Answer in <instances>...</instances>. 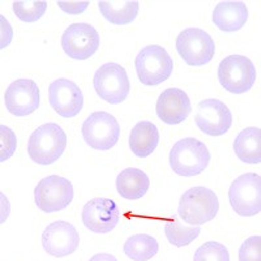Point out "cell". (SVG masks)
<instances>
[{"label": "cell", "instance_id": "obj_22", "mask_svg": "<svg viewBox=\"0 0 261 261\" xmlns=\"http://www.w3.org/2000/svg\"><path fill=\"white\" fill-rule=\"evenodd\" d=\"M98 7L102 16L114 25L130 24L139 13L137 2H99Z\"/></svg>", "mask_w": 261, "mask_h": 261}, {"label": "cell", "instance_id": "obj_16", "mask_svg": "<svg viewBox=\"0 0 261 261\" xmlns=\"http://www.w3.org/2000/svg\"><path fill=\"white\" fill-rule=\"evenodd\" d=\"M7 110L15 116H28L39 107V88L33 80L18 79L9 84L4 94Z\"/></svg>", "mask_w": 261, "mask_h": 261}, {"label": "cell", "instance_id": "obj_9", "mask_svg": "<svg viewBox=\"0 0 261 261\" xmlns=\"http://www.w3.org/2000/svg\"><path fill=\"white\" fill-rule=\"evenodd\" d=\"M228 200L235 213L252 217L261 212V176L247 172L232 181L228 190Z\"/></svg>", "mask_w": 261, "mask_h": 261}, {"label": "cell", "instance_id": "obj_3", "mask_svg": "<svg viewBox=\"0 0 261 261\" xmlns=\"http://www.w3.org/2000/svg\"><path fill=\"white\" fill-rule=\"evenodd\" d=\"M220 202L217 195L206 187H193L183 193L178 213L181 220L191 226H200L214 220Z\"/></svg>", "mask_w": 261, "mask_h": 261}, {"label": "cell", "instance_id": "obj_32", "mask_svg": "<svg viewBox=\"0 0 261 261\" xmlns=\"http://www.w3.org/2000/svg\"><path fill=\"white\" fill-rule=\"evenodd\" d=\"M89 261H118L115 256L110 255V253H97L93 256Z\"/></svg>", "mask_w": 261, "mask_h": 261}, {"label": "cell", "instance_id": "obj_14", "mask_svg": "<svg viewBox=\"0 0 261 261\" xmlns=\"http://www.w3.org/2000/svg\"><path fill=\"white\" fill-rule=\"evenodd\" d=\"M80 244V235L72 223L55 221L42 234V246L54 257H65L76 252Z\"/></svg>", "mask_w": 261, "mask_h": 261}, {"label": "cell", "instance_id": "obj_12", "mask_svg": "<svg viewBox=\"0 0 261 261\" xmlns=\"http://www.w3.org/2000/svg\"><path fill=\"white\" fill-rule=\"evenodd\" d=\"M120 218L115 201L105 197H97L86 202L81 213L84 226L95 234H107L116 227Z\"/></svg>", "mask_w": 261, "mask_h": 261}, {"label": "cell", "instance_id": "obj_29", "mask_svg": "<svg viewBox=\"0 0 261 261\" xmlns=\"http://www.w3.org/2000/svg\"><path fill=\"white\" fill-rule=\"evenodd\" d=\"M13 39V28L9 21L0 15V50L8 47Z\"/></svg>", "mask_w": 261, "mask_h": 261}, {"label": "cell", "instance_id": "obj_19", "mask_svg": "<svg viewBox=\"0 0 261 261\" xmlns=\"http://www.w3.org/2000/svg\"><path fill=\"white\" fill-rule=\"evenodd\" d=\"M160 141V132L151 122H140L132 128L129 136L130 150L136 157L146 158L155 150Z\"/></svg>", "mask_w": 261, "mask_h": 261}, {"label": "cell", "instance_id": "obj_28", "mask_svg": "<svg viewBox=\"0 0 261 261\" xmlns=\"http://www.w3.org/2000/svg\"><path fill=\"white\" fill-rule=\"evenodd\" d=\"M239 261H261V237H251L239 248Z\"/></svg>", "mask_w": 261, "mask_h": 261}, {"label": "cell", "instance_id": "obj_24", "mask_svg": "<svg viewBox=\"0 0 261 261\" xmlns=\"http://www.w3.org/2000/svg\"><path fill=\"white\" fill-rule=\"evenodd\" d=\"M200 232L201 228L199 226H183L176 220V216L172 217V221H167L165 223V234L167 241L175 247L188 246L199 237Z\"/></svg>", "mask_w": 261, "mask_h": 261}, {"label": "cell", "instance_id": "obj_13", "mask_svg": "<svg viewBox=\"0 0 261 261\" xmlns=\"http://www.w3.org/2000/svg\"><path fill=\"white\" fill-rule=\"evenodd\" d=\"M196 125L208 136H222L232 125V114L220 99H204L197 106Z\"/></svg>", "mask_w": 261, "mask_h": 261}, {"label": "cell", "instance_id": "obj_17", "mask_svg": "<svg viewBox=\"0 0 261 261\" xmlns=\"http://www.w3.org/2000/svg\"><path fill=\"white\" fill-rule=\"evenodd\" d=\"M155 111L163 123L169 125L180 124L191 113L190 97L179 88H169L158 97Z\"/></svg>", "mask_w": 261, "mask_h": 261}, {"label": "cell", "instance_id": "obj_15", "mask_svg": "<svg viewBox=\"0 0 261 261\" xmlns=\"http://www.w3.org/2000/svg\"><path fill=\"white\" fill-rule=\"evenodd\" d=\"M51 107L63 118H73L83 110L84 95L79 85L68 79H58L48 88Z\"/></svg>", "mask_w": 261, "mask_h": 261}, {"label": "cell", "instance_id": "obj_5", "mask_svg": "<svg viewBox=\"0 0 261 261\" xmlns=\"http://www.w3.org/2000/svg\"><path fill=\"white\" fill-rule=\"evenodd\" d=\"M218 81L227 92L243 94L256 83V68L244 55H228L218 65Z\"/></svg>", "mask_w": 261, "mask_h": 261}, {"label": "cell", "instance_id": "obj_20", "mask_svg": "<svg viewBox=\"0 0 261 261\" xmlns=\"http://www.w3.org/2000/svg\"><path fill=\"white\" fill-rule=\"evenodd\" d=\"M150 187V180L143 170L129 167L123 170L116 178V190L123 199H141Z\"/></svg>", "mask_w": 261, "mask_h": 261}, {"label": "cell", "instance_id": "obj_2", "mask_svg": "<svg viewBox=\"0 0 261 261\" xmlns=\"http://www.w3.org/2000/svg\"><path fill=\"white\" fill-rule=\"evenodd\" d=\"M169 162L172 171L184 178L200 175L211 162L208 146L195 137L179 140L170 150Z\"/></svg>", "mask_w": 261, "mask_h": 261}, {"label": "cell", "instance_id": "obj_4", "mask_svg": "<svg viewBox=\"0 0 261 261\" xmlns=\"http://www.w3.org/2000/svg\"><path fill=\"white\" fill-rule=\"evenodd\" d=\"M135 67L140 83L146 86H154L171 76L174 62L165 48L158 45H150L137 54Z\"/></svg>", "mask_w": 261, "mask_h": 261}, {"label": "cell", "instance_id": "obj_31", "mask_svg": "<svg viewBox=\"0 0 261 261\" xmlns=\"http://www.w3.org/2000/svg\"><path fill=\"white\" fill-rule=\"evenodd\" d=\"M9 214H11V204L9 200L2 191H0V225L8 220Z\"/></svg>", "mask_w": 261, "mask_h": 261}, {"label": "cell", "instance_id": "obj_11", "mask_svg": "<svg viewBox=\"0 0 261 261\" xmlns=\"http://www.w3.org/2000/svg\"><path fill=\"white\" fill-rule=\"evenodd\" d=\"M101 38L94 27L86 22L69 25L62 36V47L72 59L85 60L99 48Z\"/></svg>", "mask_w": 261, "mask_h": 261}, {"label": "cell", "instance_id": "obj_25", "mask_svg": "<svg viewBox=\"0 0 261 261\" xmlns=\"http://www.w3.org/2000/svg\"><path fill=\"white\" fill-rule=\"evenodd\" d=\"M47 2H15L13 12L24 22H36L45 15Z\"/></svg>", "mask_w": 261, "mask_h": 261}, {"label": "cell", "instance_id": "obj_8", "mask_svg": "<svg viewBox=\"0 0 261 261\" xmlns=\"http://www.w3.org/2000/svg\"><path fill=\"white\" fill-rule=\"evenodd\" d=\"M176 50L186 64L201 67L213 59L216 45L205 30L187 28L176 38Z\"/></svg>", "mask_w": 261, "mask_h": 261}, {"label": "cell", "instance_id": "obj_27", "mask_svg": "<svg viewBox=\"0 0 261 261\" xmlns=\"http://www.w3.org/2000/svg\"><path fill=\"white\" fill-rule=\"evenodd\" d=\"M17 149V137L7 125L0 124V162L9 160Z\"/></svg>", "mask_w": 261, "mask_h": 261}, {"label": "cell", "instance_id": "obj_10", "mask_svg": "<svg viewBox=\"0 0 261 261\" xmlns=\"http://www.w3.org/2000/svg\"><path fill=\"white\" fill-rule=\"evenodd\" d=\"M74 196L73 186L68 179L58 175L43 178L34 188V202L45 213H54L65 209Z\"/></svg>", "mask_w": 261, "mask_h": 261}, {"label": "cell", "instance_id": "obj_21", "mask_svg": "<svg viewBox=\"0 0 261 261\" xmlns=\"http://www.w3.org/2000/svg\"><path fill=\"white\" fill-rule=\"evenodd\" d=\"M234 151L242 162L255 165L261 162V128L248 127L241 130L234 141Z\"/></svg>", "mask_w": 261, "mask_h": 261}, {"label": "cell", "instance_id": "obj_23", "mask_svg": "<svg viewBox=\"0 0 261 261\" xmlns=\"http://www.w3.org/2000/svg\"><path fill=\"white\" fill-rule=\"evenodd\" d=\"M158 242L148 234H136L129 237L124 243V253L134 261H148L158 252Z\"/></svg>", "mask_w": 261, "mask_h": 261}, {"label": "cell", "instance_id": "obj_7", "mask_svg": "<svg viewBox=\"0 0 261 261\" xmlns=\"http://www.w3.org/2000/svg\"><path fill=\"white\" fill-rule=\"evenodd\" d=\"M81 134L90 148L95 150H110L120 137V125L111 114L95 111L85 119Z\"/></svg>", "mask_w": 261, "mask_h": 261}, {"label": "cell", "instance_id": "obj_18", "mask_svg": "<svg viewBox=\"0 0 261 261\" xmlns=\"http://www.w3.org/2000/svg\"><path fill=\"white\" fill-rule=\"evenodd\" d=\"M212 20L222 32H238L248 20V8L243 2H221L214 7Z\"/></svg>", "mask_w": 261, "mask_h": 261}, {"label": "cell", "instance_id": "obj_26", "mask_svg": "<svg viewBox=\"0 0 261 261\" xmlns=\"http://www.w3.org/2000/svg\"><path fill=\"white\" fill-rule=\"evenodd\" d=\"M193 261H230V253L222 243L206 242L196 249Z\"/></svg>", "mask_w": 261, "mask_h": 261}, {"label": "cell", "instance_id": "obj_1", "mask_svg": "<svg viewBox=\"0 0 261 261\" xmlns=\"http://www.w3.org/2000/svg\"><path fill=\"white\" fill-rule=\"evenodd\" d=\"M67 148V135L57 123H46L32 132L28 140V154L33 162L47 166L57 162Z\"/></svg>", "mask_w": 261, "mask_h": 261}, {"label": "cell", "instance_id": "obj_30", "mask_svg": "<svg viewBox=\"0 0 261 261\" xmlns=\"http://www.w3.org/2000/svg\"><path fill=\"white\" fill-rule=\"evenodd\" d=\"M58 7L69 15H80L89 7V2H58Z\"/></svg>", "mask_w": 261, "mask_h": 261}, {"label": "cell", "instance_id": "obj_6", "mask_svg": "<svg viewBox=\"0 0 261 261\" xmlns=\"http://www.w3.org/2000/svg\"><path fill=\"white\" fill-rule=\"evenodd\" d=\"M97 94L110 105L125 101L129 94L130 83L127 71L118 63H105L97 69L93 79Z\"/></svg>", "mask_w": 261, "mask_h": 261}]
</instances>
